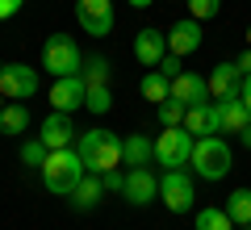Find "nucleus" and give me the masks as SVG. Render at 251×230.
<instances>
[{
    "label": "nucleus",
    "mask_w": 251,
    "mask_h": 230,
    "mask_svg": "<svg viewBox=\"0 0 251 230\" xmlns=\"http://www.w3.org/2000/svg\"><path fill=\"white\" fill-rule=\"evenodd\" d=\"M38 172H42V188H46V193L72 197V188L84 180V172H88V168H84L80 151L67 147V151H50V155H46V163H42Z\"/></svg>",
    "instance_id": "1"
},
{
    "label": "nucleus",
    "mask_w": 251,
    "mask_h": 230,
    "mask_svg": "<svg viewBox=\"0 0 251 230\" xmlns=\"http://www.w3.org/2000/svg\"><path fill=\"white\" fill-rule=\"evenodd\" d=\"M122 142L113 130H84L80 138H75V151H80V159L88 172H97V176H105V172H113L117 163H122Z\"/></svg>",
    "instance_id": "2"
},
{
    "label": "nucleus",
    "mask_w": 251,
    "mask_h": 230,
    "mask_svg": "<svg viewBox=\"0 0 251 230\" xmlns=\"http://www.w3.org/2000/svg\"><path fill=\"white\" fill-rule=\"evenodd\" d=\"M188 168L197 172L201 180H209V184L226 180V176H230V168H234V151H230V142L218 138V134H205V138H197Z\"/></svg>",
    "instance_id": "3"
},
{
    "label": "nucleus",
    "mask_w": 251,
    "mask_h": 230,
    "mask_svg": "<svg viewBox=\"0 0 251 230\" xmlns=\"http://www.w3.org/2000/svg\"><path fill=\"white\" fill-rule=\"evenodd\" d=\"M42 67L50 71L54 80H63V76H80V71H84V51L75 46V38L50 34L42 42Z\"/></svg>",
    "instance_id": "4"
},
{
    "label": "nucleus",
    "mask_w": 251,
    "mask_h": 230,
    "mask_svg": "<svg viewBox=\"0 0 251 230\" xmlns=\"http://www.w3.org/2000/svg\"><path fill=\"white\" fill-rule=\"evenodd\" d=\"M193 147H197V138L184 130V126H163V134L155 138V163L159 168H188V159H193Z\"/></svg>",
    "instance_id": "5"
},
{
    "label": "nucleus",
    "mask_w": 251,
    "mask_h": 230,
    "mask_svg": "<svg viewBox=\"0 0 251 230\" xmlns=\"http://www.w3.org/2000/svg\"><path fill=\"white\" fill-rule=\"evenodd\" d=\"M159 201L168 205L172 213H188L193 201H197V188H193V176L184 168H172L159 176Z\"/></svg>",
    "instance_id": "6"
},
{
    "label": "nucleus",
    "mask_w": 251,
    "mask_h": 230,
    "mask_svg": "<svg viewBox=\"0 0 251 230\" xmlns=\"http://www.w3.org/2000/svg\"><path fill=\"white\" fill-rule=\"evenodd\" d=\"M38 71L29 67V63H4L0 67V92H4V101H25L38 92Z\"/></svg>",
    "instance_id": "7"
},
{
    "label": "nucleus",
    "mask_w": 251,
    "mask_h": 230,
    "mask_svg": "<svg viewBox=\"0 0 251 230\" xmlns=\"http://www.w3.org/2000/svg\"><path fill=\"white\" fill-rule=\"evenodd\" d=\"M75 21H80L84 34L92 38H109L113 34V0H80L75 4Z\"/></svg>",
    "instance_id": "8"
},
{
    "label": "nucleus",
    "mask_w": 251,
    "mask_h": 230,
    "mask_svg": "<svg viewBox=\"0 0 251 230\" xmlns=\"http://www.w3.org/2000/svg\"><path fill=\"white\" fill-rule=\"evenodd\" d=\"M155 197H159V176H151V168H130V172H126V188H122V201L126 205L147 209Z\"/></svg>",
    "instance_id": "9"
},
{
    "label": "nucleus",
    "mask_w": 251,
    "mask_h": 230,
    "mask_svg": "<svg viewBox=\"0 0 251 230\" xmlns=\"http://www.w3.org/2000/svg\"><path fill=\"white\" fill-rule=\"evenodd\" d=\"M84 101H88V84H84V76H63V80L50 84L54 113H75V109H84Z\"/></svg>",
    "instance_id": "10"
},
{
    "label": "nucleus",
    "mask_w": 251,
    "mask_h": 230,
    "mask_svg": "<svg viewBox=\"0 0 251 230\" xmlns=\"http://www.w3.org/2000/svg\"><path fill=\"white\" fill-rule=\"evenodd\" d=\"M184 130L193 138H205V134H222V113H218L214 101H201V105H188L184 113Z\"/></svg>",
    "instance_id": "11"
},
{
    "label": "nucleus",
    "mask_w": 251,
    "mask_h": 230,
    "mask_svg": "<svg viewBox=\"0 0 251 230\" xmlns=\"http://www.w3.org/2000/svg\"><path fill=\"white\" fill-rule=\"evenodd\" d=\"M38 138L46 142V151H67V147H75L72 113H50V117H42V134H38Z\"/></svg>",
    "instance_id": "12"
},
{
    "label": "nucleus",
    "mask_w": 251,
    "mask_h": 230,
    "mask_svg": "<svg viewBox=\"0 0 251 230\" xmlns=\"http://www.w3.org/2000/svg\"><path fill=\"white\" fill-rule=\"evenodd\" d=\"M163 54H168V34L163 29H138L134 34V59L143 63V67H159Z\"/></svg>",
    "instance_id": "13"
},
{
    "label": "nucleus",
    "mask_w": 251,
    "mask_h": 230,
    "mask_svg": "<svg viewBox=\"0 0 251 230\" xmlns=\"http://www.w3.org/2000/svg\"><path fill=\"white\" fill-rule=\"evenodd\" d=\"M239 88H243V71H239V63H218V67L209 71V97H214V101H230V97H239Z\"/></svg>",
    "instance_id": "14"
},
{
    "label": "nucleus",
    "mask_w": 251,
    "mask_h": 230,
    "mask_svg": "<svg viewBox=\"0 0 251 230\" xmlns=\"http://www.w3.org/2000/svg\"><path fill=\"white\" fill-rule=\"evenodd\" d=\"M197 46H201V21L197 17H184V21H176V26L168 29V51L172 54L184 59V54H193Z\"/></svg>",
    "instance_id": "15"
},
{
    "label": "nucleus",
    "mask_w": 251,
    "mask_h": 230,
    "mask_svg": "<svg viewBox=\"0 0 251 230\" xmlns=\"http://www.w3.org/2000/svg\"><path fill=\"white\" fill-rule=\"evenodd\" d=\"M100 197H105V180H100L97 172H84V180L72 188V197H67V201H72L75 213H92V209L100 205Z\"/></svg>",
    "instance_id": "16"
},
{
    "label": "nucleus",
    "mask_w": 251,
    "mask_h": 230,
    "mask_svg": "<svg viewBox=\"0 0 251 230\" xmlns=\"http://www.w3.org/2000/svg\"><path fill=\"white\" fill-rule=\"evenodd\" d=\"M172 97L184 101V105H201V101H209V80L197 71H180L172 80Z\"/></svg>",
    "instance_id": "17"
},
{
    "label": "nucleus",
    "mask_w": 251,
    "mask_h": 230,
    "mask_svg": "<svg viewBox=\"0 0 251 230\" xmlns=\"http://www.w3.org/2000/svg\"><path fill=\"white\" fill-rule=\"evenodd\" d=\"M151 159H155V142L147 134H130L122 142V163L126 168H151Z\"/></svg>",
    "instance_id": "18"
},
{
    "label": "nucleus",
    "mask_w": 251,
    "mask_h": 230,
    "mask_svg": "<svg viewBox=\"0 0 251 230\" xmlns=\"http://www.w3.org/2000/svg\"><path fill=\"white\" fill-rule=\"evenodd\" d=\"M218 113H222V134H243V126L251 122V109L243 105V97H230V101H214Z\"/></svg>",
    "instance_id": "19"
},
{
    "label": "nucleus",
    "mask_w": 251,
    "mask_h": 230,
    "mask_svg": "<svg viewBox=\"0 0 251 230\" xmlns=\"http://www.w3.org/2000/svg\"><path fill=\"white\" fill-rule=\"evenodd\" d=\"M29 130V109L21 101H9L0 109V134H25Z\"/></svg>",
    "instance_id": "20"
},
{
    "label": "nucleus",
    "mask_w": 251,
    "mask_h": 230,
    "mask_svg": "<svg viewBox=\"0 0 251 230\" xmlns=\"http://www.w3.org/2000/svg\"><path fill=\"white\" fill-rule=\"evenodd\" d=\"M143 97L151 101V105H163V101L172 97V80H168V76H163L159 67H151V71H147V76H143Z\"/></svg>",
    "instance_id": "21"
},
{
    "label": "nucleus",
    "mask_w": 251,
    "mask_h": 230,
    "mask_svg": "<svg viewBox=\"0 0 251 230\" xmlns=\"http://www.w3.org/2000/svg\"><path fill=\"white\" fill-rule=\"evenodd\" d=\"M226 213H230L234 226H251V188H234L226 197Z\"/></svg>",
    "instance_id": "22"
},
{
    "label": "nucleus",
    "mask_w": 251,
    "mask_h": 230,
    "mask_svg": "<svg viewBox=\"0 0 251 230\" xmlns=\"http://www.w3.org/2000/svg\"><path fill=\"white\" fill-rule=\"evenodd\" d=\"M193 226L197 230H234V222H230V213L226 209H197V218H193Z\"/></svg>",
    "instance_id": "23"
},
{
    "label": "nucleus",
    "mask_w": 251,
    "mask_h": 230,
    "mask_svg": "<svg viewBox=\"0 0 251 230\" xmlns=\"http://www.w3.org/2000/svg\"><path fill=\"white\" fill-rule=\"evenodd\" d=\"M155 113H159V126H184L188 105H184V101H176V97H168L163 105H155Z\"/></svg>",
    "instance_id": "24"
},
{
    "label": "nucleus",
    "mask_w": 251,
    "mask_h": 230,
    "mask_svg": "<svg viewBox=\"0 0 251 230\" xmlns=\"http://www.w3.org/2000/svg\"><path fill=\"white\" fill-rule=\"evenodd\" d=\"M84 84H88V88H97V84H109V59H84Z\"/></svg>",
    "instance_id": "25"
},
{
    "label": "nucleus",
    "mask_w": 251,
    "mask_h": 230,
    "mask_svg": "<svg viewBox=\"0 0 251 230\" xmlns=\"http://www.w3.org/2000/svg\"><path fill=\"white\" fill-rule=\"evenodd\" d=\"M84 109H88V113H109V109H113V92H109V84H97V88H88V101H84Z\"/></svg>",
    "instance_id": "26"
},
{
    "label": "nucleus",
    "mask_w": 251,
    "mask_h": 230,
    "mask_svg": "<svg viewBox=\"0 0 251 230\" xmlns=\"http://www.w3.org/2000/svg\"><path fill=\"white\" fill-rule=\"evenodd\" d=\"M46 155H50V151H46L42 138H34V142H25V147H21V163H29V168H42Z\"/></svg>",
    "instance_id": "27"
},
{
    "label": "nucleus",
    "mask_w": 251,
    "mask_h": 230,
    "mask_svg": "<svg viewBox=\"0 0 251 230\" xmlns=\"http://www.w3.org/2000/svg\"><path fill=\"white\" fill-rule=\"evenodd\" d=\"M218 9H222V0H188V17H197V21L218 17Z\"/></svg>",
    "instance_id": "28"
},
{
    "label": "nucleus",
    "mask_w": 251,
    "mask_h": 230,
    "mask_svg": "<svg viewBox=\"0 0 251 230\" xmlns=\"http://www.w3.org/2000/svg\"><path fill=\"white\" fill-rule=\"evenodd\" d=\"M100 180H105V193H122V188H126V172H105V176H100Z\"/></svg>",
    "instance_id": "29"
},
{
    "label": "nucleus",
    "mask_w": 251,
    "mask_h": 230,
    "mask_svg": "<svg viewBox=\"0 0 251 230\" xmlns=\"http://www.w3.org/2000/svg\"><path fill=\"white\" fill-rule=\"evenodd\" d=\"M159 71H163V76H168V80H176V76H180V54H163V63H159Z\"/></svg>",
    "instance_id": "30"
},
{
    "label": "nucleus",
    "mask_w": 251,
    "mask_h": 230,
    "mask_svg": "<svg viewBox=\"0 0 251 230\" xmlns=\"http://www.w3.org/2000/svg\"><path fill=\"white\" fill-rule=\"evenodd\" d=\"M21 4H25V0H0V21L17 17V13H21Z\"/></svg>",
    "instance_id": "31"
},
{
    "label": "nucleus",
    "mask_w": 251,
    "mask_h": 230,
    "mask_svg": "<svg viewBox=\"0 0 251 230\" xmlns=\"http://www.w3.org/2000/svg\"><path fill=\"white\" fill-rule=\"evenodd\" d=\"M234 63H239V71H243V76H251V46H247V51H243Z\"/></svg>",
    "instance_id": "32"
},
{
    "label": "nucleus",
    "mask_w": 251,
    "mask_h": 230,
    "mask_svg": "<svg viewBox=\"0 0 251 230\" xmlns=\"http://www.w3.org/2000/svg\"><path fill=\"white\" fill-rule=\"evenodd\" d=\"M239 97H243V105L251 109V76H243V88H239Z\"/></svg>",
    "instance_id": "33"
},
{
    "label": "nucleus",
    "mask_w": 251,
    "mask_h": 230,
    "mask_svg": "<svg viewBox=\"0 0 251 230\" xmlns=\"http://www.w3.org/2000/svg\"><path fill=\"white\" fill-rule=\"evenodd\" d=\"M239 138H243V147H247V151H251V122H247V126H243V134H239Z\"/></svg>",
    "instance_id": "34"
},
{
    "label": "nucleus",
    "mask_w": 251,
    "mask_h": 230,
    "mask_svg": "<svg viewBox=\"0 0 251 230\" xmlns=\"http://www.w3.org/2000/svg\"><path fill=\"white\" fill-rule=\"evenodd\" d=\"M130 4H134V9H151L155 0H130Z\"/></svg>",
    "instance_id": "35"
},
{
    "label": "nucleus",
    "mask_w": 251,
    "mask_h": 230,
    "mask_svg": "<svg viewBox=\"0 0 251 230\" xmlns=\"http://www.w3.org/2000/svg\"><path fill=\"white\" fill-rule=\"evenodd\" d=\"M247 46H251V26H247Z\"/></svg>",
    "instance_id": "36"
},
{
    "label": "nucleus",
    "mask_w": 251,
    "mask_h": 230,
    "mask_svg": "<svg viewBox=\"0 0 251 230\" xmlns=\"http://www.w3.org/2000/svg\"><path fill=\"white\" fill-rule=\"evenodd\" d=\"M0 109H4V92H0Z\"/></svg>",
    "instance_id": "37"
},
{
    "label": "nucleus",
    "mask_w": 251,
    "mask_h": 230,
    "mask_svg": "<svg viewBox=\"0 0 251 230\" xmlns=\"http://www.w3.org/2000/svg\"><path fill=\"white\" fill-rule=\"evenodd\" d=\"M234 230H251V226H234Z\"/></svg>",
    "instance_id": "38"
}]
</instances>
